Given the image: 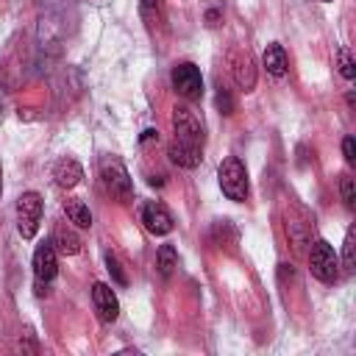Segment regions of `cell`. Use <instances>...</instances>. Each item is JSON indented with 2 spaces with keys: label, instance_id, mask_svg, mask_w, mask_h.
Returning a JSON list of instances; mask_svg holds the SVG:
<instances>
[{
  "label": "cell",
  "instance_id": "6da1fadb",
  "mask_svg": "<svg viewBox=\"0 0 356 356\" xmlns=\"http://www.w3.org/2000/svg\"><path fill=\"white\" fill-rule=\"evenodd\" d=\"M217 181H220V189H222V195L228 200H236V203L248 200V192H250V186H248V170H245V164L236 156L222 159V164L217 170Z\"/></svg>",
  "mask_w": 356,
  "mask_h": 356
},
{
  "label": "cell",
  "instance_id": "7a4b0ae2",
  "mask_svg": "<svg viewBox=\"0 0 356 356\" xmlns=\"http://www.w3.org/2000/svg\"><path fill=\"white\" fill-rule=\"evenodd\" d=\"M309 270L323 284H337L339 281V256H337V250L325 239H317L312 245V250H309Z\"/></svg>",
  "mask_w": 356,
  "mask_h": 356
},
{
  "label": "cell",
  "instance_id": "3957f363",
  "mask_svg": "<svg viewBox=\"0 0 356 356\" xmlns=\"http://www.w3.org/2000/svg\"><path fill=\"white\" fill-rule=\"evenodd\" d=\"M42 220V195L39 192H22L17 197V231L22 239H33Z\"/></svg>",
  "mask_w": 356,
  "mask_h": 356
},
{
  "label": "cell",
  "instance_id": "277c9868",
  "mask_svg": "<svg viewBox=\"0 0 356 356\" xmlns=\"http://www.w3.org/2000/svg\"><path fill=\"white\" fill-rule=\"evenodd\" d=\"M100 175H103V186L108 189V195H111V197H117L120 203H128V200L134 197L131 175H128V170L122 167V161H120V159H108V161H103Z\"/></svg>",
  "mask_w": 356,
  "mask_h": 356
},
{
  "label": "cell",
  "instance_id": "5b68a950",
  "mask_svg": "<svg viewBox=\"0 0 356 356\" xmlns=\"http://www.w3.org/2000/svg\"><path fill=\"white\" fill-rule=\"evenodd\" d=\"M170 81H172V89H175L184 100H200V95H203V75H200V70H197L192 61L175 64Z\"/></svg>",
  "mask_w": 356,
  "mask_h": 356
},
{
  "label": "cell",
  "instance_id": "8992f818",
  "mask_svg": "<svg viewBox=\"0 0 356 356\" xmlns=\"http://www.w3.org/2000/svg\"><path fill=\"white\" fill-rule=\"evenodd\" d=\"M172 131H175V139L203 147V122L189 106H175L172 108Z\"/></svg>",
  "mask_w": 356,
  "mask_h": 356
},
{
  "label": "cell",
  "instance_id": "52a82bcc",
  "mask_svg": "<svg viewBox=\"0 0 356 356\" xmlns=\"http://www.w3.org/2000/svg\"><path fill=\"white\" fill-rule=\"evenodd\" d=\"M56 273H58V261H56L53 242H39L33 250V275H36V292L39 295L47 289V284L56 278Z\"/></svg>",
  "mask_w": 356,
  "mask_h": 356
},
{
  "label": "cell",
  "instance_id": "ba28073f",
  "mask_svg": "<svg viewBox=\"0 0 356 356\" xmlns=\"http://www.w3.org/2000/svg\"><path fill=\"white\" fill-rule=\"evenodd\" d=\"M228 67H231V75L236 81V86L242 92H253L256 86V67H253V56L242 47H231L228 50Z\"/></svg>",
  "mask_w": 356,
  "mask_h": 356
},
{
  "label": "cell",
  "instance_id": "9c48e42d",
  "mask_svg": "<svg viewBox=\"0 0 356 356\" xmlns=\"http://www.w3.org/2000/svg\"><path fill=\"white\" fill-rule=\"evenodd\" d=\"M92 303H95V312H97V317H100L103 323H114V320H117V314H120V300H117V295L111 292L108 284H103V281L92 284Z\"/></svg>",
  "mask_w": 356,
  "mask_h": 356
},
{
  "label": "cell",
  "instance_id": "30bf717a",
  "mask_svg": "<svg viewBox=\"0 0 356 356\" xmlns=\"http://www.w3.org/2000/svg\"><path fill=\"white\" fill-rule=\"evenodd\" d=\"M142 222H145V228H147L153 236H167V234L172 231V217H170V211H167L161 203H156V200H150V203L142 206Z\"/></svg>",
  "mask_w": 356,
  "mask_h": 356
},
{
  "label": "cell",
  "instance_id": "8fae6325",
  "mask_svg": "<svg viewBox=\"0 0 356 356\" xmlns=\"http://www.w3.org/2000/svg\"><path fill=\"white\" fill-rule=\"evenodd\" d=\"M167 156L172 164L184 167V170H195L203 159V147L200 145H192V142H181V139H172V145L167 147Z\"/></svg>",
  "mask_w": 356,
  "mask_h": 356
},
{
  "label": "cell",
  "instance_id": "7c38bea8",
  "mask_svg": "<svg viewBox=\"0 0 356 356\" xmlns=\"http://www.w3.org/2000/svg\"><path fill=\"white\" fill-rule=\"evenodd\" d=\"M53 178H56L58 186L72 189V186L81 184V178H83V167H81L75 159H61V161H56V167H53Z\"/></svg>",
  "mask_w": 356,
  "mask_h": 356
},
{
  "label": "cell",
  "instance_id": "4fadbf2b",
  "mask_svg": "<svg viewBox=\"0 0 356 356\" xmlns=\"http://www.w3.org/2000/svg\"><path fill=\"white\" fill-rule=\"evenodd\" d=\"M53 248H56V253H61V256H75V253H81V236L70 228V225H58L56 231H53Z\"/></svg>",
  "mask_w": 356,
  "mask_h": 356
},
{
  "label": "cell",
  "instance_id": "5bb4252c",
  "mask_svg": "<svg viewBox=\"0 0 356 356\" xmlns=\"http://www.w3.org/2000/svg\"><path fill=\"white\" fill-rule=\"evenodd\" d=\"M139 14L145 19V28L150 33H159L164 28V8L161 0H139Z\"/></svg>",
  "mask_w": 356,
  "mask_h": 356
},
{
  "label": "cell",
  "instance_id": "9a60e30c",
  "mask_svg": "<svg viewBox=\"0 0 356 356\" xmlns=\"http://www.w3.org/2000/svg\"><path fill=\"white\" fill-rule=\"evenodd\" d=\"M261 61H264V70H267L270 75H275V78H281V75L286 72V50H284L278 42L267 44V50H264Z\"/></svg>",
  "mask_w": 356,
  "mask_h": 356
},
{
  "label": "cell",
  "instance_id": "2e32d148",
  "mask_svg": "<svg viewBox=\"0 0 356 356\" xmlns=\"http://www.w3.org/2000/svg\"><path fill=\"white\" fill-rule=\"evenodd\" d=\"M64 214H67V220H70L72 225H78V228H89V225H92L89 209H86L81 200H75V197L64 200Z\"/></svg>",
  "mask_w": 356,
  "mask_h": 356
},
{
  "label": "cell",
  "instance_id": "e0dca14e",
  "mask_svg": "<svg viewBox=\"0 0 356 356\" xmlns=\"http://www.w3.org/2000/svg\"><path fill=\"white\" fill-rule=\"evenodd\" d=\"M156 267H159V275H161V278H170V275H172V270L178 267V253H175L172 245H161V248H159V253H156Z\"/></svg>",
  "mask_w": 356,
  "mask_h": 356
},
{
  "label": "cell",
  "instance_id": "ac0fdd59",
  "mask_svg": "<svg viewBox=\"0 0 356 356\" xmlns=\"http://www.w3.org/2000/svg\"><path fill=\"white\" fill-rule=\"evenodd\" d=\"M356 264V228L350 225L345 231V242H342V270L350 273Z\"/></svg>",
  "mask_w": 356,
  "mask_h": 356
},
{
  "label": "cell",
  "instance_id": "d6986e66",
  "mask_svg": "<svg viewBox=\"0 0 356 356\" xmlns=\"http://www.w3.org/2000/svg\"><path fill=\"white\" fill-rule=\"evenodd\" d=\"M337 67H339V75L345 81H353L356 78V61H353V56H350L348 47H339L337 50Z\"/></svg>",
  "mask_w": 356,
  "mask_h": 356
},
{
  "label": "cell",
  "instance_id": "ffe728a7",
  "mask_svg": "<svg viewBox=\"0 0 356 356\" xmlns=\"http://www.w3.org/2000/svg\"><path fill=\"white\" fill-rule=\"evenodd\" d=\"M339 195H342V203H345L348 209L356 206V186H353V178H350V175H342V178H339Z\"/></svg>",
  "mask_w": 356,
  "mask_h": 356
},
{
  "label": "cell",
  "instance_id": "44dd1931",
  "mask_svg": "<svg viewBox=\"0 0 356 356\" xmlns=\"http://www.w3.org/2000/svg\"><path fill=\"white\" fill-rule=\"evenodd\" d=\"M106 270L111 273V278H114L120 286L128 284V275H125V270H122V264H120V259H117L114 253H106Z\"/></svg>",
  "mask_w": 356,
  "mask_h": 356
},
{
  "label": "cell",
  "instance_id": "7402d4cb",
  "mask_svg": "<svg viewBox=\"0 0 356 356\" xmlns=\"http://www.w3.org/2000/svg\"><path fill=\"white\" fill-rule=\"evenodd\" d=\"M217 108H220V114H234V100H231V95H228V89L222 86V89H217Z\"/></svg>",
  "mask_w": 356,
  "mask_h": 356
},
{
  "label": "cell",
  "instance_id": "603a6c76",
  "mask_svg": "<svg viewBox=\"0 0 356 356\" xmlns=\"http://www.w3.org/2000/svg\"><path fill=\"white\" fill-rule=\"evenodd\" d=\"M342 156L348 164H356V139L353 136H345L342 139Z\"/></svg>",
  "mask_w": 356,
  "mask_h": 356
},
{
  "label": "cell",
  "instance_id": "cb8c5ba5",
  "mask_svg": "<svg viewBox=\"0 0 356 356\" xmlns=\"http://www.w3.org/2000/svg\"><path fill=\"white\" fill-rule=\"evenodd\" d=\"M206 25H209V28H214V25H220V11H217V8H211V11L206 14Z\"/></svg>",
  "mask_w": 356,
  "mask_h": 356
},
{
  "label": "cell",
  "instance_id": "d4e9b609",
  "mask_svg": "<svg viewBox=\"0 0 356 356\" xmlns=\"http://www.w3.org/2000/svg\"><path fill=\"white\" fill-rule=\"evenodd\" d=\"M153 139H159V131H153V128H147V131L142 134V145H145V142H153Z\"/></svg>",
  "mask_w": 356,
  "mask_h": 356
},
{
  "label": "cell",
  "instance_id": "484cf974",
  "mask_svg": "<svg viewBox=\"0 0 356 356\" xmlns=\"http://www.w3.org/2000/svg\"><path fill=\"white\" fill-rule=\"evenodd\" d=\"M0 195H3V167H0Z\"/></svg>",
  "mask_w": 356,
  "mask_h": 356
},
{
  "label": "cell",
  "instance_id": "4316f807",
  "mask_svg": "<svg viewBox=\"0 0 356 356\" xmlns=\"http://www.w3.org/2000/svg\"><path fill=\"white\" fill-rule=\"evenodd\" d=\"M325 3H328V0H325Z\"/></svg>",
  "mask_w": 356,
  "mask_h": 356
}]
</instances>
